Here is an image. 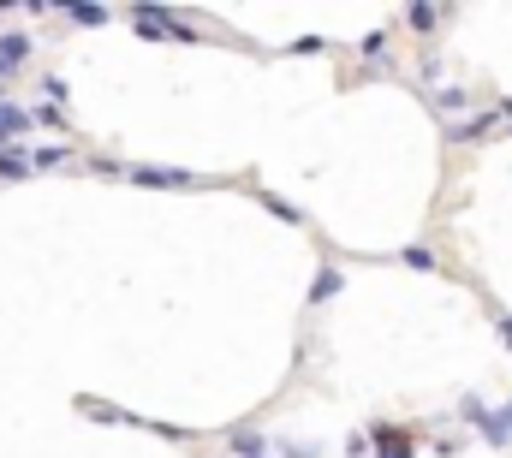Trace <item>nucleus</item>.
I'll return each mask as SVG.
<instances>
[{
  "instance_id": "obj_1",
  "label": "nucleus",
  "mask_w": 512,
  "mask_h": 458,
  "mask_svg": "<svg viewBox=\"0 0 512 458\" xmlns=\"http://www.w3.org/2000/svg\"><path fill=\"white\" fill-rule=\"evenodd\" d=\"M131 30H137V36H149V42H197V30H191V24H179L167 6H131Z\"/></svg>"
},
{
  "instance_id": "obj_2",
  "label": "nucleus",
  "mask_w": 512,
  "mask_h": 458,
  "mask_svg": "<svg viewBox=\"0 0 512 458\" xmlns=\"http://www.w3.org/2000/svg\"><path fill=\"white\" fill-rule=\"evenodd\" d=\"M459 411H465V417L477 423V435H483L489 447H507V441H512V405H501V411H489V405H483V399L471 393V399H465Z\"/></svg>"
},
{
  "instance_id": "obj_3",
  "label": "nucleus",
  "mask_w": 512,
  "mask_h": 458,
  "mask_svg": "<svg viewBox=\"0 0 512 458\" xmlns=\"http://www.w3.org/2000/svg\"><path fill=\"white\" fill-rule=\"evenodd\" d=\"M131 185H149V191H197L203 185V173H191V167H126Z\"/></svg>"
},
{
  "instance_id": "obj_4",
  "label": "nucleus",
  "mask_w": 512,
  "mask_h": 458,
  "mask_svg": "<svg viewBox=\"0 0 512 458\" xmlns=\"http://www.w3.org/2000/svg\"><path fill=\"white\" fill-rule=\"evenodd\" d=\"M30 125H36V114H30V108H18V102L0 90V149H12V143L30 131Z\"/></svg>"
},
{
  "instance_id": "obj_5",
  "label": "nucleus",
  "mask_w": 512,
  "mask_h": 458,
  "mask_svg": "<svg viewBox=\"0 0 512 458\" xmlns=\"http://www.w3.org/2000/svg\"><path fill=\"white\" fill-rule=\"evenodd\" d=\"M495 131V114H471V119H453L447 125V143H483Z\"/></svg>"
},
{
  "instance_id": "obj_6",
  "label": "nucleus",
  "mask_w": 512,
  "mask_h": 458,
  "mask_svg": "<svg viewBox=\"0 0 512 458\" xmlns=\"http://www.w3.org/2000/svg\"><path fill=\"white\" fill-rule=\"evenodd\" d=\"M24 60H30V36H24V30H6V36H0V66L12 72V66H24Z\"/></svg>"
},
{
  "instance_id": "obj_7",
  "label": "nucleus",
  "mask_w": 512,
  "mask_h": 458,
  "mask_svg": "<svg viewBox=\"0 0 512 458\" xmlns=\"http://www.w3.org/2000/svg\"><path fill=\"white\" fill-rule=\"evenodd\" d=\"M24 173H30V155H24L18 143H12V149H0V185H18Z\"/></svg>"
},
{
  "instance_id": "obj_8",
  "label": "nucleus",
  "mask_w": 512,
  "mask_h": 458,
  "mask_svg": "<svg viewBox=\"0 0 512 458\" xmlns=\"http://www.w3.org/2000/svg\"><path fill=\"white\" fill-rule=\"evenodd\" d=\"M429 102H435V114H465V108H471V96H465L459 84H441Z\"/></svg>"
},
{
  "instance_id": "obj_9",
  "label": "nucleus",
  "mask_w": 512,
  "mask_h": 458,
  "mask_svg": "<svg viewBox=\"0 0 512 458\" xmlns=\"http://www.w3.org/2000/svg\"><path fill=\"white\" fill-rule=\"evenodd\" d=\"M340 286H346V274H340V268H334V262H328V268H322V274H316V286H310V304H328V298H334V292H340Z\"/></svg>"
},
{
  "instance_id": "obj_10",
  "label": "nucleus",
  "mask_w": 512,
  "mask_h": 458,
  "mask_svg": "<svg viewBox=\"0 0 512 458\" xmlns=\"http://www.w3.org/2000/svg\"><path fill=\"white\" fill-rule=\"evenodd\" d=\"M399 262H405V268H417V274H435V250H423V244H405V250H399Z\"/></svg>"
},
{
  "instance_id": "obj_11",
  "label": "nucleus",
  "mask_w": 512,
  "mask_h": 458,
  "mask_svg": "<svg viewBox=\"0 0 512 458\" xmlns=\"http://www.w3.org/2000/svg\"><path fill=\"white\" fill-rule=\"evenodd\" d=\"M227 447L239 458H262V435H256V429H239V435H227Z\"/></svg>"
},
{
  "instance_id": "obj_12",
  "label": "nucleus",
  "mask_w": 512,
  "mask_h": 458,
  "mask_svg": "<svg viewBox=\"0 0 512 458\" xmlns=\"http://www.w3.org/2000/svg\"><path fill=\"white\" fill-rule=\"evenodd\" d=\"M376 447H382V458H411V441L393 429H376Z\"/></svg>"
},
{
  "instance_id": "obj_13",
  "label": "nucleus",
  "mask_w": 512,
  "mask_h": 458,
  "mask_svg": "<svg viewBox=\"0 0 512 458\" xmlns=\"http://www.w3.org/2000/svg\"><path fill=\"white\" fill-rule=\"evenodd\" d=\"M60 12H66L72 24H90V30H96V24H108V6H60Z\"/></svg>"
},
{
  "instance_id": "obj_14",
  "label": "nucleus",
  "mask_w": 512,
  "mask_h": 458,
  "mask_svg": "<svg viewBox=\"0 0 512 458\" xmlns=\"http://www.w3.org/2000/svg\"><path fill=\"white\" fill-rule=\"evenodd\" d=\"M78 411H84V417H108V423H131L126 411H114V405H102V399H78Z\"/></svg>"
},
{
  "instance_id": "obj_15",
  "label": "nucleus",
  "mask_w": 512,
  "mask_h": 458,
  "mask_svg": "<svg viewBox=\"0 0 512 458\" xmlns=\"http://www.w3.org/2000/svg\"><path fill=\"white\" fill-rule=\"evenodd\" d=\"M405 18H411V30H435V24H441V12H435V6H411Z\"/></svg>"
},
{
  "instance_id": "obj_16",
  "label": "nucleus",
  "mask_w": 512,
  "mask_h": 458,
  "mask_svg": "<svg viewBox=\"0 0 512 458\" xmlns=\"http://www.w3.org/2000/svg\"><path fill=\"white\" fill-rule=\"evenodd\" d=\"M262 209H274V215H280V221H292V227H298V221H304V215H298V209H292V203H280V197H274V191H262Z\"/></svg>"
},
{
  "instance_id": "obj_17",
  "label": "nucleus",
  "mask_w": 512,
  "mask_h": 458,
  "mask_svg": "<svg viewBox=\"0 0 512 458\" xmlns=\"http://www.w3.org/2000/svg\"><path fill=\"white\" fill-rule=\"evenodd\" d=\"M66 161V149L54 143V149H30V167H60Z\"/></svg>"
},
{
  "instance_id": "obj_18",
  "label": "nucleus",
  "mask_w": 512,
  "mask_h": 458,
  "mask_svg": "<svg viewBox=\"0 0 512 458\" xmlns=\"http://www.w3.org/2000/svg\"><path fill=\"white\" fill-rule=\"evenodd\" d=\"M358 48H364V60H382V54H387V36H382V30H370Z\"/></svg>"
},
{
  "instance_id": "obj_19",
  "label": "nucleus",
  "mask_w": 512,
  "mask_h": 458,
  "mask_svg": "<svg viewBox=\"0 0 512 458\" xmlns=\"http://www.w3.org/2000/svg\"><path fill=\"white\" fill-rule=\"evenodd\" d=\"M280 458H316V441H286Z\"/></svg>"
},
{
  "instance_id": "obj_20",
  "label": "nucleus",
  "mask_w": 512,
  "mask_h": 458,
  "mask_svg": "<svg viewBox=\"0 0 512 458\" xmlns=\"http://www.w3.org/2000/svg\"><path fill=\"white\" fill-rule=\"evenodd\" d=\"M495 328H501V340L512 345V316H501V322H495Z\"/></svg>"
},
{
  "instance_id": "obj_21",
  "label": "nucleus",
  "mask_w": 512,
  "mask_h": 458,
  "mask_svg": "<svg viewBox=\"0 0 512 458\" xmlns=\"http://www.w3.org/2000/svg\"><path fill=\"white\" fill-rule=\"evenodd\" d=\"M501 114H507V119H512V102H501Z\"/></svg>"
},
{
  "instance_id": "obj_22",
  "label": "nucleus",
  "mask_w": 512,
  "mask_h": 458,
  "mask_svg": "<svg viewBox=\"0 0 512 458\" xmlns=\"http://www.w3.org/2000/svg\"><path fill=\"white\" fill-rule=\"evenodd\" d=\"M0 78H12V72H6V66H0Z\"/></svg>"
},
{
  "instance_id": "obj_23",
  "label": "nucleus",
  "mask_w": 512,
  "mask_h": 458,
  "mask_svg": "<svg viewBox=\"0 0 512 458\" xmlns=\"http://www.w3.org/2000/svg\"><path fill=\"white\" fill-rule=\"evenodd\" d=\"M262 458H268V453H262Z\"/></svg>"
}]
</instances>
